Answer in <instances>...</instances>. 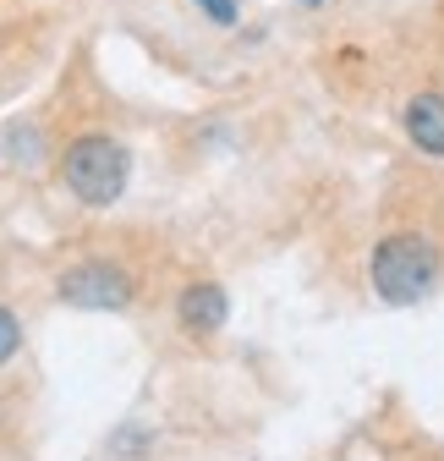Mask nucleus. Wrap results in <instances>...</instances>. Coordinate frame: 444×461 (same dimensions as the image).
Returning <instances> with one entry per match:
<instances>
[{"instance_id":"nucleus-1","label":"nucleus","mask_w":444,"mask_h":461,"mask_svg":"<svg viewBox=\"0 0 444 461\" xmlns=\"http://www.w3.org/2000/svg\"><path fill=\"white\" fill-rule=\"evenodd\" d=\"M373 292L390 303V308H412L433 292V280H439V248L428 237H417V230H395V237H384L373 248Z\"/></svg>"},{"instance_id":"nucleus-2","label":"nucleus","mask_w":444,"mask_h":461,"mask_svg":"<svg viewBox=\"0 0 444 461\" xmlns=\"http://www.w3.org/2000/svg\"><path fill=\"white\" fill-rule=\"evenodd\" d=\"M61 176L72 187L77 203L88 209H110L121 193H127V176H132V159L116 138H104V132H83L67 143V159H61Z\"/></svg>"},{"instance_id":"nucleus-3","label":"nucleus","mask_w":444,"mask_h":461,"mask_svg":"<svg viewBox=\"0 0 444 461\" xmlns=\"http://www.w3.org/2000/svg\"><path fill=\"white\" fill-rule=\"evenodd\" d=\"M55 292H61V303H72V308L121 313L132 303V280L116 264H77V269H67L61 280H55Z\"/></svg>"},{"instance_id":"nucleus-4","label":"nucleus","mask_w":444,"mask_h":461,"mask_svg":"<svg viewBox=\"0 0 444 461\" xmlns=\"http://www.w3.org/2000/svg\"><path fill=\"white\" fill-rule=\"evenodd\" d=\"M176 313H182V330H192V335H214V330H226V292H219L214 280H198V285H187L182 292V303H176Z\"/></svg>"},{"instance_id":"nucleus-5","label":"nucleus","mask_w":444,"mask_h":461,"mask_svg":"<svg viewBox=\"0 0 444 461\" xmlns=\"http://www.w3.org/2000/svg\"><path fill=\"white\" fill-rule=\"evenodd\" d=\"M406 138L422 154H439L444 159V94H417L406 104Z\"/></svg>"},{"instance_id":"nucleus-6","label":"nucleus","mask_w":444,"mask_h":461,"mask_svg":"<svg viewBox=\"0 0 444 461\" xmlns=\"http://www.w3.org/2000/svg\"><path fill=\"white\" fill-rule=\"evenodd\" d=\"M17 346H22V324H17L12 308H0V363H12Z\"/></svg>"},{"instance_id":"nucleus-7","label":"nucleus","mask_w":444,"mask_h":461,"mask_svg":"<svg viewBox=\"0 0 444 461\" xmlns=\"http://www.w3.org/2000/svg\"><path fill=\"white\" fill-rule=\"evenodd\" d=\"M198 6H203L219 28H231V23H236V0H198Z\"/></svg>"}]
</instances>
